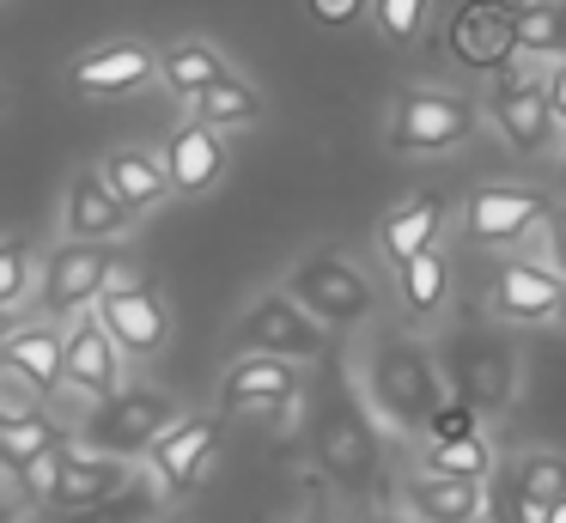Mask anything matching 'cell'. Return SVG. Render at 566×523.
<instances>
[{
    "label": "cell",
    "instance_id": "33",
    "mask_svg": "<svg viewBox=\"0 0 566 523\" xmlns=\"http://www.w3.org/2000/svg\"><path fill=\"white\" fill-rule=\"evenodd\" d=\"M432 19V0H371V24H378L384 43H415L420 31H427Z\"/></svg>",
    "mask_w": 566,
    "mask_h": 523
},
{
    "label": "cell",
    "instance_id": "6",
    "mask_svg": "<svg viewBox=\"0 0 566 523\" xmlns=\"http://www.w3.org/2000/svg\"><path fill=\"white\" fill-rule=\"evenodd\" d=\"M281 292L311 316V323H323V328H359L371 311H378V292H371L366 268L347 262L342 250H317V255H305V262H298L293 274H286V286H281Z\"/></svg>",
    "mask_w": 566,
    "mask_h": 523
},
{
    "label": "cell",
    "instance_id": "45",
    "mask_svg": "<svg viewBox=\"0 0 566 523\" xmlns=\"http://www.w3.org/2000/svg\"><path fill=\"white\" fill-rule=\"evenodd\" d=\"M560 19H566V0H560Z\"/></svg>",
    "mask_w": 566,
    "mask_h": 523
},
{
    "label": "cell",
    "instance_id": "31",
    "mask_svg": "<svg viewBox=\"0 0 566 523\" xmlns=\"http://www.w3.org/2000/svg\"><path fill=\"white\" fill-rule=\"evenodd\" d=\"M505 474L530 499V511H548L554 499H566V457L560 450H524L517 462H505Z\"/></svg>",
    "mask_w": 566,
    "mask_h": 523
},
{
    "label": "cell",
    "instance_id": "20",
    "mask_svg": "<svg viewBox=\"0 0 566 523\" xmlns=\"http://www.w3.org/2000/svg\"><path fill=\"white\" fill-rule=\"evenodd\" d=\"M444 219H451V207H444L439 189H420V195H408V201H396L390 213H384V226H378L384 262L402 268V262H415L420 250H439Z\"/></svg>",
    "mask_w": 566,
    "mask_h": 523
},
{
    "label": "cell",
    "instance_id": "47",
    "mask_svg": "<svg viewBox=\"0 0 566 523\" xmlns=\"http://www.w3.org/2000/svg\"><path fill=\"white\" fill-rule=\"evenodd\" d=\"M0 104H7V92H0Z\"/></svg>",
    "mask_w": 566,
    "mask_h": 523
},
{
    "label": "cell",
    "instance_id": "13",
    "mask_svg": "<svg viewBox=\"0 0 566 523\" xmlns=\"http://www.w3.org/2000/svg\"><path fill=\"white\" fill-rule=\"evenodd\" d=\"M548 195L530 189V182H488V189L469 195L463 207V238L469 243H488V250H500V243H524L530 231L548 219Z\"/></svg>",
    "mask_w": 566,
    "mask_h": 523
},
{
    "label": "cell",
    "instance_id": "15",
    "mask_svg": "<svg viewBox=\"0 0 566 523\" xmlns=\"http://www.w3.org/2000/svg\"><path fill=\"white\" fill-rule=\"evenodd\" d=\"M305 389L298 365L262 359V353H238L220 377V420H244V414H281L286 401Z\"/></svg>",
    "mask_w": 566,
    "mask_h": 523
},
{
    "label": "cell",
    "instance_id": "14",
    "mask_svg": "<svg viewBox=\"0 0 566 523\" xmlns=\"http://www.w3.org/2000/svg\"><path fill=\"white\" fill-rule=\"evenodd\" d=\"M488 122L500 128V140L524 158H542L554 146V116H548V92L536 73H500L488 92Z\"/></svg>",
    "mask_w": 566,
    "mask_h": 523
},
{
    "label": "cell",
    "instance_id": "11",
    "mask_svg": "<svg viewBox=\"0 0 566 523\" xmlns=\"http://www.w3.org/2000/svg\"><path fill=\"white\" fill-rule=\"evenodd\" d=\"M92 316H98L104 335L123 347V359H153V353L171 347V304H165V292L147 286V280H116V286L92 304Z\"/></svg>",
    "mask_w": 566,
    "mask_h": 523
},
{
    "label": "cell",
    "instance_id": "39",
    "mask_svg": "<svg viewBox=\"0 0 566 523\" xmlns=\"http://www.w3.org/2000/svg\"><path fill=\"white\" fill-rule=\"evenodd\" d=\"M542 92H548V116H554V128L566 134V61H554V67L542 73Z\"/></svg>",
    "mask_w": 566,
    "mask_h": 523
},
{
    "label": "cell",
    "instance_id": "12",
    "mask_svg": "<svg viewBox=\"0 0 566 523\" xmlns=\"http://www.w3.org/2000/svg\"><path fill=\"white\" fill-rule=\"evenodd\" d=\"M220 444H226V420H220V414H184V420H177L171 432L147 450L153 487H159L165 499L196 493L201 474H208L213 457H220Z\"/></svg>",
    "mask_w": 566,
    "mask_h": 523
},
{
    "label": "cell",
    "instance_id": "34",
    "mask_svg": "<svg viewBox=\"0 0 566 523\" xmlns=\"http://www.w3.org/2000/svg\"><path fill=\"white\" fill-rule=\"evenodd\" d=\"M481 523H536V511H530V499L517 493V481L505 474V462L488 474V505H481Z\"/></svg>",
    "mask_w": 566,
    "mask_h": 523
},
{
    "label": "cell",
    "instance_id": "46",
    "mask_svg": "<svg viewBox=\"0 0 566 523\" xmlns=\"http://www.w3.org/2000/svg\"><path fill=\"white\" fill-rule=\"evenodd\" d=\"M153 523H171V517H153Z\"/></svg>",
    "mask_w": 566,
    "mask_h": 523
},
{
    "label": "cell",
    "instance_id": "48",
    "mask_svg": "<svg viewBox=\"0 0 566 523\" xmlns=\"http://www.w3.org/2000/svg\"><path fill=\"white\" fill-rule=\"evenodd\" d=\"M560 170H566V158H560Z\"/></svg>",
    "mask_w": 566,
    "mask_h": 523
},
{
    "label": "cell",
    "instance_id": "35",
    "mask_svg": "<svg viewBox=\"0 0 566 523\" xmlns=\"http://www.w3.org/2000/svg\"><path fill=\"white\" fill-rule=\"evenodd\" d=\"M481 432V414L469 408V401H457V396H444L439 408H432V420H427V444H444V438H475Z\"/></svg>",
    "mask_w": 566,
    "mask_h": 523
},
{
    "label": "cell",
    "instance_id": "32",
    "mask_svg": "<svg viewBox=\"0 0 566 523\" xmlns=\"http://www.w3.org/2000/svg\"><path fill=\"white\" fill-rule=\"evenodd\" d=\"M38 268H43V255L31 238H19V231L0 238V311H19L38 292Z\"/></svg>",
    "mask_w": 566,
    "mask_h": 523
},
{
    "label": "cell",
    "instance_id": "24",
    "mask_svg": "<svg viewBox=\"0 0 566 523\" xmlns=\"http://www.w3.org/2000/svg\"><path fill=\"white\" fill-rule=\"evenodd\" d=\"M98 177L111 182V195H116V201H123L135 219L171 195V177H165L159 153H147V146H116V153H104Z\"/></svg>",
    "mask_w": 566,
    "mask_h": 523
},
{
    "label": "cell",
    "instance_id": "16",
    "mask_svg": "<svg viewBox=\"0 0 566 523\" xmlns=\"http://www.w3.org/2000/svg\"><path fill=\"white\" fill-rule=\"evenodd\" d=\"M62 389H74L86 401H104L123 389V347L104 335V323L92 311L62 328Z\"/></svg>",
    "mask_w": 566,
    "mask_h": 523
},
{
    "label": "cell",
    "instance_id": "8",
    "mask_svg": "<svg viewBox=\"0 0 566 523\" xmlns=\"http://www.w3.org/2000/svg\"><path fill=\"white\" fill-rule=\"evenodd\" d=\"M116 280H128V268H123V255H116L111 243H74L67 238V243H55V250L43 255L38 299H43L50 316H86Z\"/></svg>",
    "mask_w": 566,
    "mask_h": 523
},
{
    "label": "cell",
    "instance_id": "28",
    "mask_svg": "<svg viewBox=\"0 0 566 523\" xmlns=\"http://www.w3.org/2000/svg\"><path fill=\"white\" fill-rule=\"evenodd\" d=\"M189 122H201V128L226 134V128H250V122H262V92L250 80H220L208 85L201 97H189Z\"/></svg>",
    "mask_w": 566,
    "mask_h": 523
},
{
    "label": "cell",
    "instance_id": "41",
    "mask_svg": "<svg viewBox=\"0 0 566 523\" xmlns=\"http://www.w3.org/2000/svg\"><path fill=\"white\" fill-rule=\"evenodd\" d=\"M366 523H415V517H408V511H371Z\"/></svg>",
    "mask_w": 566,
    "mask_h": 523
},
{
    "label": "cell",
    "instance_id": "17",
    "mask_svg": "<svg viewBox=\"0 0 566 523\" xmlns=\"http://www.w3.org/2000/svg\"><path fill=\"white\" fill-rule=\"evenodd\" d=\"M560 286L566 280L554 274L548 262H530V255H512V262L493 274V323L505 328H530V323H554V311H560Z\"/></svg>",
    "mask_w": 566,
    "mask_h": 523
},
{
    "label": "cell",
    "instance_id": "25",
    "mask_svg": "<svg viewBox=\"0 0 566 523\" xmlns=\"http://www.w3.org/2000/svg\"><path fill=\"white\" fill-rule=\"evenodd\" d=\"M0 365L19 372L38 396H55L62 389V328L55 323H19L0 347Z\"/></svg>",
    "mask_w": 566,
    "mask_h": 523
},
{
    "label": "cell",
    "instance_id": "2",
    "mask_svg": "<svg viewBox=\"0 0 566 523\" xmlns=\"http://www.w3.org/2000/svg\"><path fill=\"white\" fill-rule=\"evenodd\" d=\"M311 457L347 499L384 493V432L347 377H329L323 396L311 401Z\"/></svg>",
    "mask_w": 566,
    "mask_h": 523
},
{
    "label": "cell",
    "instance_id": "19",
    "mask_svg": "<svg viewBox=\"0 0 566 523\" xmlns=\"http://www.w3.org/2000/svg\"><path fill=\"white\" fill-rule=\"evenodd\" d=\"M159 165L171 177V195H208L226 177V134L201 128V122H177Z\"/></svg>",
    "mask_w": 566,
    "mask_h": 523
},
{
    "label": "cell",
    "instance_id": "40",
    "mask_svg": "<svg viewBox=\"0 0 566 523\" xmlns=\"http://www.w3.org/2000/svg\"><path fill=\"white\" fill-rule=\"evenodd\" d=\"M536 523H566V499H554L548 511H536Z\"/></svg>",
    "mask_w": 566,
    "mask_h": 523
},
{
    "label": "cell",
    "instance_id": "43",
    "mask_svg": "<svg viewBox=\"0 0 566 523\" xmlns=\"http://www.w3.org/2000/svg\"><path fill=\"white\" fill-rule=\"evenodd\" d=\"M0 523H19V499H7V493H0Z\"/></svg>",
    "mask_w": 566,
    "mask_h": 523
},
{
    "label": "cell",
    "instance_id": "37",
    "mask_svg": "<svg viewBox=\"0 0 566 523\" xmlns=\"http://www.w3.org/2000/svg\"><path fill=\"white\" fill-rule=\"evenodd\" d=\"M38 389H31L25 384V377H19V372H7V365H0V414H31V408H38Z\"/></svg>",
    "mask_w": 566,
    "mask_h": 523
},
{
    "label": "cell",
    "instance_id": "29",
    "mask_svg": "<svg viewBox=\"0 0 566 523\" xmlns=\"http://www.w3.org/2000/svg\"><path fill=\"white\" fill-rule=\"evenodd\" d=\"M500 469L493 457V438H444V444H420V474H451V481H488Z\"/></svg>",
    "mask_w": 566,
    "mask_h": 523
},
{
    "label": "cell",
    "instance_id": "42",
    "mask_svg": "<svg viewBox=\"0 0 566 523\" xmlns=\"http://www.w3.org/2000/svg\"><path fill=\"white\" fill-rule=\"evenodd\" d=\"M19 328V311H0V347H7V335Z\"/></svg>",
    "mask_w": 566,
    "mask_h": 523
},
{
    "label": "cell",
    "instance_id": "9",
    "mask_svg": "<svg viewBox=\"0 0 566 523\" xmlns=\"http://www.w3.org/2000/svg\"><path fill=\"white\" fill-rule=\"evenodd\" d=\"M232 341H238V353H262V359L311 365V359H323V347H329V328L311 323V316L298 311V304L286 299L281 286H274V292H262V299L250 304L244 316H238Z\"/></svg>",
    "mask_w": 566,
    "mask_h": 523
},
{
    "label": "cell",
    "instance_id": "21",
    "mask_svg": "<svg viewBox=\"0 0 566 523\" xmlns=\"http://www.w3.org/2000/svg\"><path fill=\"white\" fill-rule=\"evenodd\" d=\"M128 226H135V213L111 195V182H104L98 170H74L67 201H62V231L67 238L74 243H111V238H123Z\"/></svg>",
    "mask_w": 566,
    "mask_h": 523
},
{
    "label": "cell",
    "instance_id": "18",
    "mask_svg": "<svg viewBox=\"0 0 566 523\" xmlns=\"http://www.w3.org/2000/svg\"><path fill=\"white\" fill-rule=\"evenodd\" d=\"M147 80H159V55L135 36H116V43H98L86 55H74L67 67V85L80 97H123V92H140Z\"/></svg>",
    "mask_w": 566,
    "mask_h": 523
},
{
    "label": "cell",
    "instance_id": "38",
    "mask_svg": "<svg viewBox=\"0 0 566 523\" xmlns=\"http://www.w3.org/2000/svg\"><path fill=\"white\" fill-rule=\"evenodd\" d=\"M542 238H548V268L566 280V207H548V219H542Z\"/></svg>",
    "mask_w": 566,
    "mask_h": 523
},
{
    "label": "cell",
    "instance_id": "36",
    "mask_svg": "<svg viewBox=\"0 0 566 523\" xmlns=\"http://www.w3.org/2000/svg\"><path fill=\"white\" fill-rule=\"evenodd\" d=\"M305 12L323 31H347V24H359L371 12V0H305Z\"/></svg>",
    "mask_w": 566,
    "mask_h": 523
},
{
    "label": "cell",
    "instance_id": "7",
    "mask_svg": "<svg viewBox=\"0 0 566 523\" xmlns=\"http://www.w3.org/2000/svg\"><path fill=\"white\" fill-rule=\"evenodd\" d=\"M469 134H475V104L457 92H444V85H408L402 97L390 104V128H384V140H390V153H408V158H427V153H451V146H463Z\"/></svg>",
    "mask_w": 566,
    "mask_h": 523
},
{
    "label": "cell",
    "instance_id": "4",
    "mask_svg": "<svg viewBox=\"0 0 566 523\" xmlns=\"http://www.w3.org/2000/svg\"><path fill=\"white\" fill-rule=\"evenodd\" d=\"M19 487H25L31 499H43L55 517H86V511H98V505H116V499L135 487V469L116 462V457H98V450H86V444L67 438V444L55 450L31 481H19Z\"/></svg>",
    "mask_w": 566,
    "mask_h": 523
},
{
    "label": "cell",
    "instance_id": "5",
    "mask_svg": "<svg viewBox=\"0 0 566 523\" xmlns=\"http://www.w3.org/2000/svg\"><path fill=\"white\" fill-rule=\"evenodd\" d=\"M444 389L457 401L481 414V420H500L517 401V384H524V365H517V347L500 335V328H475V335L451 341V353L439 359Z\"/></svg>",
    "mask_w": 566,
    "mask_h": 523
},
{
    "label": "cell",
    "instance_id": "1",
    "mask_svg": "<svg viewBox=\"0 0 566 523\" xmlns=\"http://www.w3.org/2000/svg\"><path fill=\"white\" fill-rule=\"evenodd\" d=\"M359 396H366L371 420L390 426L402 438H420L451 389H444L439 353L408 328H378V341L366 347V372H359Z\"/></svg>",
    "mask_w": 566,
    "mask_h": 523
},
{
    "label": "cell",
    "instance_id": "44",
    "mask_svg": "<svg viewBox=\"0 0 566 523\" xmlns=\"http://www.w3.org/2000/svg\"><path fill=\"white\" fill-rule=\"evenodd\" d=\"M554 323H560V328H566V286H560V311H554Z\"/></svg>",
    "mask_w": 566,
    "mask_h": 523
},
{
    "label": "cell",
    "instance_id": "10",
    "mask_svg": "<svg viewBox=\"0 0 566 523\" xmlns=\"http://www.w3.org/2000/svg\"><path fill=\"white\" fill-rule=\"evenodd\" d=\"M444 49L469 73H512L517 61V0H463L444 19Z\"/></svg>",
    "mask_w": 566,
    "mask_h": 523
},
{
    "label": "cell",
    "instance_id": "23",
    "mask_svg": "<svg viewBox=\"0 0 566 523\" xmlns=\"http://www.w3.org/2000/svg\"><path fill=\"white\" fill-rule=\"evenodd\" d=\"M67 444V432L50 420L43 408L31 414H0V474H13V481H31L55 450Z\"/></svg>",
    "mask_w": 566,
    "mask_h": 523
},
{
    "label": "cell",
    "instance_id": "26",
    "mask_svg": "<svg viewBox=\"0 0 566 523\" xmlns=\"http://www.w3.org/2000/svg\"><path fill=\"white\" fill-rule=\"evenodd\" d=\"M232 80V67H226V55L213 43H201V36H184V43L159 49V85L177 97H201L208 85Z\"/></svg>",
    "mask_w": 566,
    "mask_h": 523
},
{
    "label": "cell",
    "instance_id": "30",
    "mask_svg": "<svg viewBox=\"0 0 566 523\" xmlns=\"http://www.w3.org/2000/svg\"><path fill=\"white\" fill-rule=\"evenodd\" d=\"M517 55L566 61V19H560V0H517Z\"/></svg>",
    "mask_w": 566,
    "mask_h": 523
},
{
    "label": "cell",
    "instance_id": "22",
    "mask_svg": "<svg viewBox=\"0 0 566 523\" xmlns=\"http://www.w3.org/2000/svg\"><path fill=\"white\" fill-rule=\"evenodd\" d=\"M488 481H451V474H408L402 481V511L415 523H481Z\"/></svg>",
    "mask_w": 566,
    "mask_h": 523
},
{
    "label": "cell",
    "instance_id": "3",
    "mask_svg": "<svg viewBox=\"0 0 566 523\" xmlns=\"http://www.w3.org/2000/svg\"><path fill=\"white\" fill-rule=\"evenodd\" d=\"M177 420H184V401H177L171 389L123 384L116 396L92 401L86 426H80V444L98 450V457H116V462H147V450L159 444Z\"/></svg>",
    "mask_w": 566,
    "mask_h": 523
},
{
    "label": "cell",
    "instance_id": "27",
    "mask_svg": "<svg viewBox=\"0 0 566 523\" xmlns=\"http://www.w3.org/2000/svg\"><path fill=\"white\" fill-rule=\"evenodd\" d=\"M396 292H402V311L415 323L444 316V304H451V262H444V250H420L415 262L396 268Z\"/></svg>",
    "mask_w": 566,
    "mask_h": 523
}]
</instances>
